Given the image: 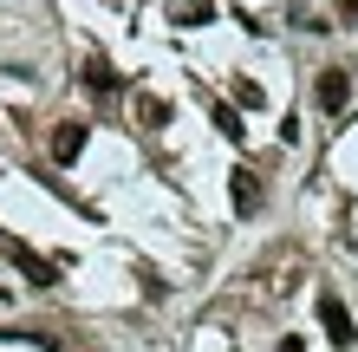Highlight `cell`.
Returning a JSON list of instances; mask_svg holds the SVG:
<instances>
[{
    "label": "cell",
    "mask_w": 358,
    "mask_h": 352,
    "mask_svg": "<svg viewBox=\"0 0 358 352\" xmlns=\"http://www.w3.org/2000/svg\"><path fill=\"white\" fill-rule=\"evenodd\" d=\"M320 326H326V339L339 346V352L358 339V326H352V314H345V300H339V294H320Z\"/></svg>",
    "instance_id": "cell-2"
},
{
    "label": "cell",
    "mask_w": 358,
    "mask_h": 352,
    "mask_svg": "<svg viewBox=\"0 0 358 352\" xmlns=\"http://www.w3.org/2000/svg\"><path fill=\"white\" fill-rule=\"evenodd\" d=\"M280 352H306V339H300V333H287V339H280Z\"/></svg>",
    "instance_id": "cell-10"
},
{
    "label": "cell",
    "mask_w": 358,
    "mask_h": 352,
    "mask_svg": "<svg viewBox=\"0 0 358 352\" xmlns=\"http://www.w3.org/2000/svg\"><path fill=\"white\" fill-rule=\"evenodd\" d=\"M137 124H150V131H163V124H170V105H163L157 92H137Z\"/></svg>",
    "instance_id": "cell-8"
},
{
    "label": "cell",
    "mask_w": 358,
    "mask_h": 352,
    "mask_svg": "<svg viewBox=\"0 0 358 352\" xmlns=\"http://www.w3.org/2000/svg\"><path fill=\"white\" fill-rule=\"evenodd\" d=\"M78 150H85V124H78V118H66V124L52 131V163H72Z\"/></svg>",
    "instance_id": "cell-6"
},
{
    "label": "cell",
    "mask_w": 358,
    "mask_h": 352,
    "mask_svg": "<svg viewBox=\"0 0 358 352\" xmlns=\"http://www.w3.org/2000/svg\"><path fill=\"white\" fill-rule=\"evenodd\" d=\"M208 118H215V131H222V137H235V143H241V118H235V105H208Z\"/></svg>",
    "instance_id": "cell-9"
},
{
    "label": "cell",
    "mask_w": 358,
    "mask_h": 352,
    "mask_svg": "<svg viewBox=\"0 0 358 352\" xmlns=\"http://www.w3.org/2000/svg\"><path fill=\"white\" fill-rule=\"evenodd\" d=\"M0 255H7L20 274H27V287H59V267H52L46 255H33V248L20 241V235H0Z\"/></svg>",
    "instance_id": "cell-1"
},
{
    "label": "cell",
    "mask_w": 358,
    "mask_h": 352,
    "mask_svg": "<svg viewBox=\"0 0 358 352\" xmlns=\"http://www.w3.org/2000/svg\"><path fill=\"white\" fill-rule=\"evenodd\" d=\"M176 27H202V20H215V0H170Z\"/></svg>",
    "instance_id": "cell-7"
},
{
    "label": "cell",
    "mask_w": 358,
    "mask_h": 352,
    "mask_svg": "<svg viewBox=\"0 0 358 352\" xmlns=\"http://www.w3.org/2000/svg\"><path fill=\"white\" fill-rule=\"evenodd\" d=\"M85 85H92L98 98H117V85H124V78H117V66H111L104 52H92V59H85Z\"/></svg>",
    "instance_id": "cell-5"
},
{
    "label": "cell",
    "mask_w": 358,
    "mask_h": 352,
    "mask_svg": "<svg viewBox=\"0 0 358 352\" xmlns=\"http://www.w3.org/2000/svg\"><path fill=\"white\" fill-rule=\"evenodd\" d=\"M228 202H235V216H261V202H267L261 176L255 170H235V176H228Z\"/></svg>",
    "instance_id": "cell-3"
},
{
    "label": "cell",
    "mask_w": 358,
    "mask_h": 352,
    "mask_svg": "<svg viewBox=\"0 0 358 352\" xmlns=\"http://www.w3.org/2000/svg\"><path fill=\"white\" fill-rule=\"evenodd\" d=\"M345 105H352V72L326 66V72H320V111H332V118H339Z\"/></svg>",
    "instance_id": "cell-4"
}]
</instances>
